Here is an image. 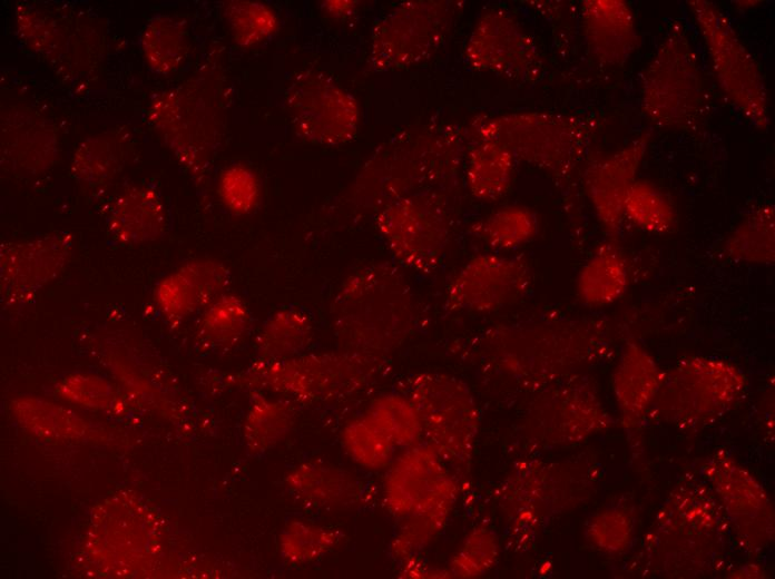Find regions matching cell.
Masks as SVG:
<instances>
[{"label": "cell", "instance_id": "obj_1", "mask_svg": "<svg viewBox=\"0 0 775 579\" xmlns=\"http://www.w3.org/2000/svg\"><path fill=\"white\" fill-rule=\"evenodd\" d=\"M465 150V129L457 125L431 121L405 128L363 164L345 193V206L355 217L375 215L409 194L454 185Z\"/></svg>", "mask_w": 775, "mask_h": 579}, {"label": "cell", "instance_id": "obj_2", "mask_svg": "<svg viewBox=\"0 0 775 579\" xmlns=\"http://www.w3.org/2000/svg\"><path fill=\"white\" fill-rule=\"evenodd\" d=\"M228 102L222 65L210 57L187 80L160 92L148 110L165 144L203 187L224 139Z\"/></svg>", "mask_w": 775, "mask_h": 579}, {"label": "cell", "instance_id": "obj_3", "mask_svg": "<svg viewBox=\"0 0 775 579\" xmlns=\"http://www.w3.org/2000/svg\"><path fill=\"white\" fill-rule=\"evenodd\" d=\"M465 133L497 141L517 161L543 170L576 209L573 198L581 166L587 161L589 148L598 133L596 118L551 111H520L480 117L472 121Z\"/></svg>", "mask_w": 775, "mask_h": 579}, {"label": "cell", "instance_id": "obj_4", "mask_svg": "<svg viewBox=\"0 0 775 579\" xmlns=\"http://www.w3.org/2000/svg\"><path fill=\"white\" fill-rule=\"evenodd\" d=\"M640 107L656 127L691 131L708 99L697 53L683 23H671L640 77Z\"/></svg>", "mask_w": 775, "mask_h": 579}, {"label": "cell", "instance_id": "obj_5", "mask_svg": "<svg viewBox=\"0 0 775 579\" xmlns=\"http://www.w3.org/2000/svg\"><path fill=\"white\" fill-rule=\"evenodd\" d=\"M379 234L404 268L429 275L444 261L453 220L442 190L423 189L398 198L374 215Z\"/></svg>", "mask_w": 775, "mask_h": 579}, {"label": "cell", "instance_id": "obj_6", "mask_svg": "<svg viewBox=\"0 0 775 579\" xmlns=\"http://www.w3.org/2000/svg\"><path fill=\"white\" fill-rule=\"evenodd\" d=\"M687 7L706 46L722 92L751 125L759 130L766 129L769 100L755 57L717 4L689 0Z\"/></svg>", "mask_w": 775, "mask_h": 579}, {"label": "cell", "instance_id": "obj_7", "mask_svg": "<svg viewBox=\"0 0 775 579\" xmlns=\"http://www.w3.org/2000/svg\"><path fill=\"white\" fill-rule=\"evenodd\" d=\"M419 303L402 271L387 262L365 265L339 288L333 304L337 323L356 333H402L412 326Z\"/></svg>", "mask_w": 775, "mask_h": 579}, {"label": "cell", "instance_id": "obj_8", "mask_svg": "<svg viewBox=\"0 0 775 579\" xmlns=\"http://www.w3.org/2000/svg\"><path fill=\"white\" fill-rule=\"evenodd\" d=\"M462 7L459 1L449 0H418L398 4L373 27L369 68L389 71L426 61L450 35Z\"/></svg>", "mask_w": 775, "mask_h": 579}, {"label": "cell", "instance_id": "obj_9", "mask_svg": "<svg viewBox=\"0 0 775 579\" xmlns=\"http://www.w3.org/2000/svg\"><path fill=\"white\" fill-rule=\"evenodd\" d=\"M372 360L359 353L300 354L285 360H258L245 380L297 400H321L359 389L372 375Z\"/></svg>", "mask_w": 775, "mask_h": 579}, {"label": "cell", "instance_id": "obj_10", "mask_svg": "<svg viewBox=\"0 0 775 579\" xmlns=\"http://www.w3.org/2000/svg\"><path fill=\"white\" fill-rule=\"evenodd\" d=\"M285 107L294 133L303 140L341 146L356 136L357 100L323 71L297 72L285 90Z\"/></svg>", "mask_w": 775, "mask_h": 579}, {"label": "cell", "instance_id": "obj_11", "mask_svg": "<svg viewBox=\"0 0 775 579\" xmlns=\"http://www.w3.org/2000/svg\"><path fill=\"white\" fill-rule=\"evenodd\" d=\"M533 273L521 256L479 254L450 279L443 307L457 313H491L508 307L531 290Z\"/></svg>", "mask_w": 775, "mask_h": 579}, {"label": "cell", "instance_id": "obj_12", "mask_svg": "<svg viewBox=\"0 0 775 579\" xmlns=\"http://www.w3.org/2000/svg\"><path fill=\"white\" fill-rule=\"evenodd\" d=\"M464 58L473 69L514 81H536L543 71L537 42L502 9H489L479 17L465 43Z\"/></svg>", "mask_w": 775, "mask_h": 579}, {"label": "cell", "instance_id": "obj_13", "mask_svg": "<svg viewBox=\"0 0 775 579\" xmlns=\"http://www.w3.org/2000/svg\"><path fill=\"white\" fill-rule=\"evenodd\" d=\"M73 251L67 233H51L0 245V293L6 306L30 303L66 267Z\"/></svg>", "mask_w": 775, "mask_h": 579}, {"label": "cell", "instance_id": "obj_14", "mask_svg": "<svg viewBox=\"0 0 775 579\" xmlns=\"http://www.w3.org/2000/svg\"><path fill=\"white\" fill-rule=\"evenodd\" d=\"M650 138V134L645 131L611 154L587 159L582 167L580 180L583 190L611 239H616L620 232L624 202L637 180Z\"/></svg>", "mask_w": 775, "mask_h": 579}, {"label": "cell", "instance_id": "obj_15", "mask_svg": "<svg viewBox=\"0 0 775 579\" xmlns=\"http://www.w3.org/2000/svg\"><path fill=\"white\" fill-rule=\"evenodd\" d=\"M229 281L222 262L196 258L165 275L155 287L154 300L165 321L177 326L226 293Z\"/></svg>", "mask_w": 775, "mask_h": 579}, {"label": "cell", "instance_id": "obj_16", "mask_svg": "<svg viewBox=\"0 0 775 579\" xmlns=\"http://www.w3.org/2000/svg\"><path fill=\"white\" fill-rule=\"evenodd\" d=\"M581 21L588 48L600 63L622 66L640 46L636 19L626 1H582Z\"/></svg>", "mask_w": 775, "mask_h": 579}, {"label": "cell", "instance_id": "obj_17", "mask_svg": "<svg viewBox=\"0 0 775 579\" xmlns=\"http://www.w3.org/2000/svg\"><path fill=\"white\" fill-rule=\"evenodd\" d=\"M107 227L121 244H143L159 239L167 227L165 205L158 193L144 185L127 187L110 204Z\"/></svg>", "mask_w": 775, "mask_h": 579}, {"label": "cell", "instance_id": "obj_18", "mask_svg": "<svg viewBox=\"0 0 775 579\" xmlns=\"http://www.w3.org/2000/svg\"><path fill=\"white\" fill-rule=\"evenodd\" d=\"M516 163L499 143L467 135L463 178L477 200L492 203L502 198L512 184Z\"/></svg>", "mask_w": 775, "mask_h": 579}, {"label": "cell", "instance_id": "obj_19", "mask_svg": "<svg viewBox=\"0 0 775 579\" xmlns=\"http://www.w3.org/2000/svg\"><path fill=\"white\" fill-rule=\"evenodd\" d=\"M629 284L627 258L616 239L600 243L578 273L579 300L589 307H605L620 300Z\"/></svg>", "mask_w": 775, "mask_h": 579}, {"label": "cell", "instance_id": "obj_20", "mask_svg": "<svg viewBox=\"0 0 775 579\" xmlns=\"http://www.w3.org/2000/svg\"><path fill=\"white\" fill-rule=\"evenodd\" d=\"M130 138L120 129L106 131L82 141L75 151L71 173L89 189H101L118 174L128 154Z\"/></svg>", "mask_w": 775, "mask_h": 579}, {"label": "cell", "instance_id": "obj_21", "mask_svg": "<svg viewBox=\"0 0 775 579\" xmlns=\"http://www.w3.org/2000/svg\"><path fill=\"white\" fill-rule=\"evenodd\" d=\"M251 314L237 295L224 293L205 307L197 320L196 344L205 351H228L248 332Z\"/></svg>", "mask_w": 775, "mask_h": 579}, {"label": "cell", "instance_id": "obj_22", "mask_svg": "<svg viewBox=\"0 0 775 579\" xmlns=\"http://www.w3.org/2000/svg\"><path fill=\"white\" fill-rule=\"evenodd\" d=\"M724 252L734 262L772 265L775 262V208L763 204L752 208L728 234Z\"/></svg>", "mask_w": 775, "mask_h": 579}, {"label": "cell", "instance_id": "obj_23", "mask_svg": "<svg viewBox=\"0 0 775 579\" xmlns=\"http://www.w3.org/2000/svg\"><path fill=\"white\" fill-rule=\"evenodd\" d=\"M190 40L187 22L176 16L153 18L141 33V50L148 67L157 73L169 75L185 62Z\"/></svg>", "mask_w": 775, "mask_h": 579}, {"label": "cell", "instance_id": "obj_24", "mask_svg": "<svg viewBox=\"0 0 775 579\" xmlns=\"http://www.w3.org/2000/svg\"><path fill=\"white\" fill-rule=\"evenodd\" d=\"M313 324L308 315L296 308L276 311L259 331L258 360L277 361L302 354L311 344Z\"/></svg>", "mask_w": 775, "mask_h": 579}, {"label": "cell", "instance_id": "obj_25", "mask_svg": "<svg viewBox=\"0 0 775 579\" xmlns=\"http://www.w3.org/2000/svg\"><path fill=\"white\" fill-rule=\"evenodd\" d=\"M536 213L524 206L496 209L471 224V235L493 251H511L530 242L538 232Z\"/></svg>", "mask_w": 775, "mask_h": 579}, {"label": "cell", "instance_id": "obj_26", "mask_svg": "<svg viewBox=\"0 0 775 579\" xmlns=\"http://www.w3.org/2000/svg\"><path fill=\"white\" fill-rule=\"evenodd\" d=\"M39 120L31 115L27 120H18L19 133L2 127V158L12 169L37 174L52 163L56 150L40 147V143L56 144V139L49 127Z\"/></svg>", "mask_w": 775, "mask_h": 579}, {"label": "cell", "instance_id": "obj_27", "mask_svg": "<svg viewBox=\"0 0 775 579\" xmlns=\"http://www.w3.org/2000/svg\"><path fill=\"white\" fill-rule=\"evenodd\" d=\"M287 484L300 500L326 508L344 504L354 485L346 473L318 462L297 467L288 474Z\"/></svg>", "mask_w": 775, "mask_h": 579}, {"label": "cell", "instance_id": "obj_28", "mask_svg": "<svg viewBox=\"0 0 775 579\" xmlns=\"http://www.w3.org/2000/svg\"><path fill=\"white\" fill-rule=\"evenodd\" d=\"M11 410L20 424L38 436L70 439L80 436L86 430L84 420L76 413L42 399H16Z\"/></svg>", "mask_w": 775, "mask_h": 579}, {"label": "cell", "instance_id": "obj_29", "mask_svg": "<svg viewBox=\"0 0 775 579\" xmlns=\"http://www.w3.org/2000/svg\"><path fill=\"white\" fill-rule=\"evenodd\" d=\"M624 218L653 234H665L676 225V209L669 197L650 181L637 179L622 207Z\"/></svg>", "mask_w": 775, "mask_h": 579}, {"label": "cell", "instance_id": "obj_30", "mask_svg": "<svg viewBox=\"0 0 775 579\" xmlns=\"http://www.w3.org/2000/svg\"><path fill=\"white\" fill-rule=\"evenodd\" d=\"M294 411L288 403L255 393L245 421V439L254 452L274 446L292 429Z\"/></svg>", "mask_w": 775, "mask_h": 579}, {"label": "cell", "instance_id": "obj_31", "mask_svg": "<svg viewBox=\"0 0 775 579\" xmlns=\"http://www.w3.org/2000/svg\"><path fill=\"white\" fill-rule=\"evenodd\" d=\"M658 386L659 374L655 363L641 350L630 347L616 375V390L622 405L627 409L642 408Z\"/></svg>", "mask_w": 775, "mask_h": 579}, {"label": "cell", "instance_id": "obj_32", "mask_svg": "<svg viewBox=\"0 0 775 579\" xmlns=\"http://www.w3.org/2000/svg\"><path fill=\"white\" fill-rule=\"evenodd\" d=\"M230 35L241 47H253L268 39L278 27L275 11L257 1L233 0L223 6Z\"/></svg>", "mask_w": 775, "mask_h": 579}, {"label": "cell", "instance_id": "obj_33", "mask_svg": "<svg viewBox=\"0 0 775 579\" xmlns=\"http://www.w3.org/2000/svg\"><path fill=\"white\" fill-rule=\"evenodd\" d=\"M366 413L396 444L413 442L422 428L415 409L403 394H385L377 398Z\"/></svg>", "mask_w": 775, "mask_h": 579}, {"label": "cell", "instance_id": "obj_34", "mask_svg": "<svg viewBox=\"0 0 775 579\" xmlns=\"http://www.w3.org/2000/svg\"><path fill=\"white\" fill-rule=\"evenodd\" d=\"M343 442L351 457L367 468L384 465L394 444L367 413L345 426Z\"/></svg>", "mask_w": 775, "mask_h": 579}, {"label": "cell", "instance_id": "obj_35", "mask_svg": "<svg viewBox=\"0 0 775 579\" xmlns=\"http://www.w3.org/2000/svg\"><path fill=\"white\" fill-rule=\"evenodd\" d=\"M335 539V534L327 528L294 520L282 532V556L291 563L310 562L328 551Z\"/></svg>", "mask_w": 775, "mask_h": 579}, {"label": "cell", "instance_id": "obj_36", "mask_svg": "<svg viewBox=\"0 0 775 579\" xmlns=\"http://www.w3.org/2000/svg\"><path fill=\"white\" fill-rule=\"evenodd\" d=\"M217 193L223 205L235 215L252 213L261 199V184L249 167L235 164L225 168L217 181Z\"/></svg>", "mask_w": 775, "mask_h": 579}, {"label": "cell", "instance_id": "obj_37", "mask_svg": "<svg viewBox=\"0 0 775 579\" xmlns=\"http://www.w3.org/2000/svg\"><path fill=\"white\" fill-rule=\"evenodd\" d=\"M57 391L63 399L91 409H111L116 402L111 385L95 375H69L58 384Z\"/></svg>", "mask_w": 775, "mask_h": 579}, {"label": "cell", "instance_id": "obj_38", "mask_svg": "<svg viewBox=\"0 0 775 579\" xmlns=\"http://www.w3.org/2000/svg\"><path fill=\"white\" fill-rule=\"evenodd\" d=\"M324 13H326L330 17H333L335 19L339 18H346L351 14H353L356 10L357 2L356 1H323L321 4Z\"/></svg>", "mask_w": 775, "mask_h": 579}]
</instances>
